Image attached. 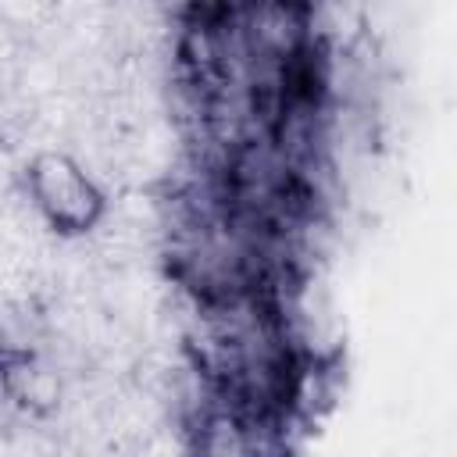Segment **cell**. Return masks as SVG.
I'll use <instances>...</instances> for the list:
<instances>
[{
  "mask_svg": "<svg viewBox=\"0 0 457 457\" xmlns=\"http://www.w3.org/2000/svg\"><path fill=\"white\" fill-rule=\"evenodd\" d=\"M36 193L57 225L79 228L96 211V193L89 189L82 171L71 168L68 161H57V157H43L36 164Z\"/></svg>",
  "mask_w": 457,
  "mask_h": 457,
  "instance_id": "obj_1",
  "label": "cell"
}]
</instances>
